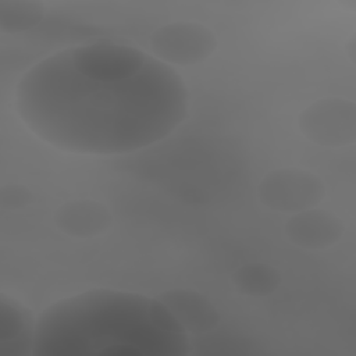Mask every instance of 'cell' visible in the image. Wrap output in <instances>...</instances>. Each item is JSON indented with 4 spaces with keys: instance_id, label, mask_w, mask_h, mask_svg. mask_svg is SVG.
I'll return each instance as SVG.
<instances>
[{
    "instance_id": "6da1fadb",
    "label": "cell",
    "mask_w": 356,
    "mask_h": 356,
    "mask_svg": "<svg viewBox=\"0 0 356 356\" xmlns=\"http://www.w3.org/2000/svg\"><path fill=\"white\" fill-rule=\"evenodd\" d=\"M14 107L49 146L122 156L168 138L188 117L182 76L139 47L96 40L57 50L18 81Z\"/></svg>"
},
{
    "instance_id": "7a4b0ae2",
    "label": "cell",
    "mask_w": 356,
    "mask_h": 356,
    "mask_svg": "<svg viewBox=\"0 0 356 356\" xmlns=\"http://www.w3.org/2000/svg\"><path fill=\"white\" fill-rule=\"evenodd\" d=\"M191 339L168 309L139 292L95 288L36 318L33 356H185Z\"/></svg>"
},
{
    "instance_id": "3957f363",
    "label": "cell",
    "mask_w": 356,
    "mask_h": 356,
    "mask_svg": "<svg viewBox=\"0 0 356 356\" xmlns=\"http://www.w3.org/2000/svg\"><path fill=\"white\" fill-rule=\"evenodd\" d=\"M217 46L214 32L195 21L164 24L149 38L150 54L172 68L200 64L214 54Z\"/></svg>"
},
{
    "instance_id": "277c9868",
    "label": "cell",
    "mask_w": 356,
    "mask_h": 356,
    "mask_svg": "<svg viewBox=\"0 0 356 356\" xmlns=\"http://www.w3.org/2000/svg\"><path fill=\"white\" fill-rule=\"evenodd\" d=\"M257 197L273 211L295 214L317 207L325 197V185L312 171L296 167L277 168L259 182Z\"/></svg>"
},
{
    "instance_id": "5b68a950",
    "label": "cell",
    "mask_w": 356,
    "mask_h": 356,
    "mask_svg": "<svg viewBox=\"0 0 356 356\" xmlns=\"http://www.w3.org/2000/svg\"><path fill=\"white\" fill-rule=\"evenodd\" d=\"M298 124L302 135L318 146H350L356 140V104L345 97H323L299 114Z\"/></svg>"
},
{
    "instance_id": "8992f818",
    "label": "cell",
    "mask_w": 356,
    "mask_h": 356,
    "mask_svg": "<svg viewBox=\"0 0 356 356\" xmlns=\"http://www.w3.org/2000/svg\"><path fill=\"white\" fill-rule=\"evenodd\" d=\"M284 231L295 246L306 250H323L342 239L345 224L335 213L313 207L292 214L285 222Z\"/></svg>"
},
{
    "instance_id": "52a82bcc",
    "label": "cell",
    "mask_w": 356,
    "mask_h": 356,
    "mask_svg": "<svg viewBox=\"0 0 356 356\" xmlns=\"http://www.w3.org/2000/svg\"><path fill=\"white\" fill-rule=\"evenodd\" d=\"M157 299L168 309L188 335L209 334L220 325L221 316L214 303L195 289H165L157 295Z\"/></svg>"
},
{
    "instance_id": "ba28073f",
    "label": "cell",
    "mask_w": 356,
    "mask_h": 356,
    "mask_svg": "<svg viewBox=\"0 0 356 356\" xmlns=\"http://www.w3.org/2000/svg\"><path fill=\"white\" fill-rule=\"evenodd\" d=\"M56 228L67 236L90 239L103 235L113 225L110 209L95 199L68 200L54 210Z\"/></svg>"
},
{
    "instance_id": "9c48e42d",
    "label": "cell",
    "mask_w": 356,
    "mask_h": 356,
    "mask_svg": "<svg viewBox=\"0 0 356 356\" xmlns=\"http://www.w3.org/2000/svg\"><path fill=\"white\" fill-rule=\"evenodd\" d=\"M36 318L18 299L0 293V356H31Z\"/></svg>"
},
{
    "instance_id": "30bf717a",
    "label": "cell",
    "mask_w": 356,
    "mask_h": 356,
    "mask_svg": "<svg viewBox=\"0 0 356 356\" xmlns=\"http://www.w3.org/2000/svg\"><path fill=\"white\" fill-rule=\"evenodd\" d=\"M232 284L242 295L266 298L280 288L281 274L270 264L252 261L238 267L232 273Z\"/></svg>"
},
{
    "instance_id": "8fae6325",
    "label": "cell",
    "mask_w": 356,
    "mask_h": 356,
    "mask_svg": "<svg viewBox=\"0 0 356 356\" xmlns=\"http://www.w3.org/2000/svg\"><path fill=\"white\" fill-rule=\"evenodd\" d=\"M46 14V6L38 0H1L0 31L22 33L38 26Z\"/></svg>"
},
{
    "instance_id": "7c38bea8",
    "label": "cell",
    "mask_w": 356,
    "mask_h": 356,
    "mask_svg": "<svg viewBox=\"0 0 356 356\" xmlns=\"http://www.w3.org/2000/svg\"><path fill=\"white\" fill-rule=\"evenodd\" d=\"M35 196L32 191L21 184H7L0 189V207L3 210H22L32 204Z\"/></svg>"
}]
</instances>
